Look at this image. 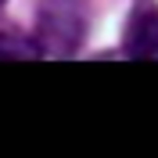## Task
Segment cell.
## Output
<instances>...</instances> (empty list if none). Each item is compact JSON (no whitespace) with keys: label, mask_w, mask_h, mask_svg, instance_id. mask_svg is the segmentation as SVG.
Instances as JSON below:
<instances>
[{"label":"cell","mask_w":158,"mask_h":158,"mask_svg":"<svg viewBox=\"0 0 158 158\" xmlns=\"http://www.w3.org/2000/svg\"><path fill=\"white\" fill-rule=\"evenodd\" d=\"M4 4H7V0H0V7H4Z\"/></svg>","instance_id":"cell-4"},{"label":"cell","mask_w":158,"mask_h":158,"mask_svg":"<svg viewBox=\"0 0 158 158\" xmlns=\"http://www.w3.org/2000/svg\"><path fill=\"white\" fill-rule=\"evenodd\" d=\"M11 58V61H25V58H40V43L36 36H22V32L15 29H4L0 25V61Z\"/></svg>","instance_id":"cell-3"},{"label":"cell","mask_w":158,"mask_h":158,"mask_svg":"<svg viewBox=\"0 0 158 158\" xmlns=\"http://www.w3.org/2000/svg\"><path fill=\"white\" fill-rule=\"evenodd\" d=\"M94 22L90 0H40L36 7V43L50 58H72Z\"/></svg>","instance_id":"cell-1"},{"label":"cell","mask_w":158,"mask_h":158,"mask_svg":"<svg viewBox=\"0 0 158 158\" xmlns=\"http://www.w3.org/2000/svg\"><path fill=\"white\" fill-rule=\"evenodd\" d=\"M122 54L133 61H158V4L137 0L122 25Z\"/></svg>","instance_id":"cell-2"}]
</instances>
